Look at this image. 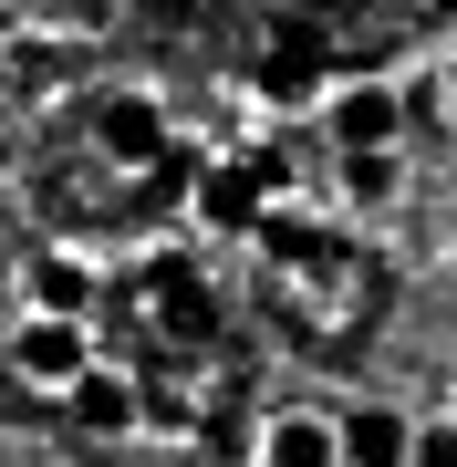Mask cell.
<instances>
[{
	"instance_id": "1",
	"label": "cell",
	"mask_w": 457,
	"mask_h": 467,
	"mask_svg": "<svg viewBox=\"0 0 457 467\" xmlns=\"http://www.w3.org/2000/svg\"><path fill=\"white\" fill-rule=\"evenodd\" d=\"M291 198V167L271 146H229V156H198V177H187V218H198L208 239H250L260 218Z\"/></svg>"
},
{
	"instance_id": "2",
	"label": "cell",
	"mask_w": 457,
	"mask_h": 467,
	"mask_svg": "<svg viewBox=\"0 0 457 467\" xmlns=\"http://www.w3.org/2000/svg\"><path fill=\"white\" fill-rule=\"evenodd\" d=\"M0 353H11V374L32 384V395H73V384L104 364V353H94V322H73V312H11Z\"/></svg>"
},
{
	"instance_id": "3",
	"label": "cell",
	"mask_w": 457,
	"mask_h": 467,
	"mask_svg": "<svg viewBox=\"0 0 457 467\" xmlns=\"http://www.w3.org/2000/svg\"><path fill=\"white\" fill-rule=\"evenodd\" d=\"M322 146L333 156H395L406 146V84H385V73H354V84L322 94Z\"/></svg>"
},
{
	"instance_id": "4",
	"label": "cell",
	"mask_w": 457,
	"mask_h": 467,
	"mask_svg": "<svg viewBox=\"0 0 457 467\" xmlns=\"http://www.w3.org/2000/svg\"><path fill=\"white\" fill-rule=\"evenodd\" d=\"M167 146H177V115H167L146 84H125V94L94 104V156H104L115 177H156V156H167Z\"/></svg>"
},
{
	"instance_id": "5",
	"label": "cell",
	"mask_w": 457,
	"mask_h": 467,
	"mask_svg": "<svg viewBox=\"0 0 457 467\" xmlns=\"http://www.w3.org/2000/svg\"><path fill=\"white\" fill-rule=\"evenodd\" d=\"M250 467H343V416L333 405H271L250 436Z\"/></svg>"
},
{
	"instance_id": "6",
	"label": "cell",
	"mask_w": 457,
	"mask_h": 467,
	"mask_svg": "<svg viewBox=\"0 0 457 467\" xmlns=\"http://www.w3.org/2000/svg\"><path fill=\"white\" fill-rule=\"evenodd\" d=\"M63 416H73V436H104V447H125V436H146L156 405H146V384L125 374V364H94V374L63 395Z\"/></svg>"
},
{
	"instance_id": "7",
	"label": "cell",
	"mask_w": 457,
	"mask_h": 467,
	"mask_svg": "<svg viewBox=\"0 0 457 467\" xmlns=\"http://www.w3.org/2000/svg\"><path fill=\"white\" fill-rule=\"evenodd\" d=\"M94 281L104 270L84 250H32L21 260V312H73V322H94Z\"/></svg>"
},
{
	"instance_id": "8",
	"label": "cell",
	"mask_w": 457,
	"mask_h": 467,
	"mask_svg": "<svg viewBox=\"0 0 457 467\" xmlns=\"http://www.w3.org/2000/svg\"><path fill=\"white\" fill-rule=\"evenodd\" d=\"M406 447H416V416H395V405L343 416V467H406Z\"/></svg>"
},
{
	"instance_id": "9",
	"label": "cell",
	"mask_w": 457,
	"mask_h": 467,
	"mask_svg": "<svg viewBox=\"0 0 457 467\" xmlns=\"http://www.w3.org/2000/svg\"><path fill=\"white\" fill-rule=\"evenodd\" d=\"M395 187H406V167H395V156H343V187H333V208H385Z\"/></svg>"
},
{
	"instance_id": "10",
	"label": "cell",
	"mask_w": 457,
	"mask_h": 467,
	"mask_svg": "<svg viewBox=\"0 0 457 467\" xmlns=\"http://www.w3.org/2000/svg\"><path fill=\"white\" fill-rule=\"evenodd\" d=\"M406 467H457V405H447V416H416V447H406Z\"/></svg>"
},
{
	"instance_id": "11",
	"label": "cell",
	"mask_w": 457,
	"mask_h": 467,
	"mask_svg": "<svg viewBox=\"0 0 457 467\" xmlns=\"http://www.w3.org/2000/svg\"><path fill=\"white\" fill-rule=\"evenodd\" d=\"M437 104H447V125H457V63H447V84H437Z\"/></svg>"
}]
</instances>
